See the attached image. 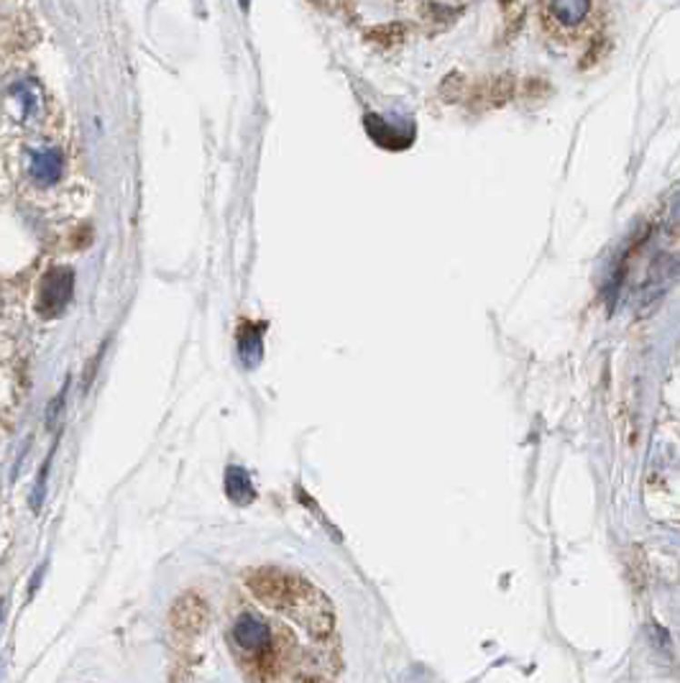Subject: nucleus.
<instances>
[{"label":"nucleus","instance_id":"1","mask_svg":"<svg viewBox=\"0 0 680 683\" xmlns=\"http://www.w3.org/2000/svg\"><path fill=\"white\" fill-rule=\"evenodd\" d=\"M169 619H172V629L179 632L182 638H197L207 625V607L195 594H187L175 604Z\"/></svg>","mask_w":680,"mask_h":683},{"label":"nucleus","instance_id":"2","mask_svg":"<svg viewBox=\"0 0 680 683\" xmlns=\"http://www.w3.org/2000/svg\"><path fill=\"white\" fill-rule=\"evenodd\" d=\"M69 292H72V279L69 276H62L56 272L55 276L46 279V285L41 287L39 297V310L46 317H56V315L65 310V305L69 300Z\"/></svg>","mask_w":680,"mask_h":683},{"label":"nucleus","instance_id":"3","mask_svg":"<svg viewBox=\"0 0 680 683\" xmlns=\"http://www.w3.org/2000/svg\"><path fill=\"white\" fill-rule=\"evenodd\" d=\"M225 494L231 499L233 505H251L256 499V489H254V481H251V474L241 468V466H228L225 468Z\"/></svg>","mask_w":680,"mask_h":683},{"label":"nucleus","instance_id":"4","mask_svg":"<svg viewBox=\"0 0 680 683\" xmlns=\"http://www.w3.org/2000/svg\"><path fill=\"white\" fill-rule=\"evenodd\" d=\"M550 11L563 26H578L588 15V0H550Z\"/></svg>","mask_w":680,"mask_h":683},{"label":"nucleus","instance_id":"5","mask_svg":"<svg viewBox=\"0 0 680 683\" xmlns=\"http://www.w3.org/2000/svg\"><path fill=\"white\" fill-rule=\"evenodd\" d=\"M241 354H244L245 367H256L261 361V336L245 330V336L241 338Z\"/></svg>","mask_w":680,"mask_h":683}]
</instances>
